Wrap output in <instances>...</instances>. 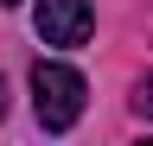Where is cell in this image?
<instances>
[{
    "label": "cell",
    "mask_w": 153,
    "mask_h": 146,
    "mask_svg": "<svg viewBox=\"0 0 153 146\" xmlns=\"http://www.w3.org/2000/svg\"><path fill=\"white\" fill-rule=\"evenodd\" d=\"M0 114H7V83H0Z\"/></svg>",
    "instance_id": "obj_4"
},
{
    "label": "cell",
    "mask_w": 153,
    "mask_h": 146,
    "mask_svg": "<svg viewBox=\"0 0 153 146\" xmlns=\"http://www.w3.org/2000/svg\"><path fill=\"white\" fill-rule=\"evenodd\" d=\"M32 26H38L45 45H83L89 26H96V13H89V0H38Z\"/></svg>",
    "instance_id": "obj_2"
},
{
    "label": "cell",
    "mask_w": 153,
    "mask_h": 146,
    "mask_svg": "<svg viewBox=\"0 0 153 146\" xmlns=\"http://www.w3.org/2000/svg\"><path fill=\"white\" fill-rule=\"evenodd\" d=\"M0 7H19V0H0Z\"/></svg>",
    "instance_id": "obj_5"
},
{
    "label": "cell",
    "mask_w": 153,
    "mask_h": 146,
    "mask_svg": "<svg viewBox=\"0 0 153 146\" xmlns=\"http://www.w3.org/2000/svg\"><path fill=\"white\" fill-rule=\"evenodd\" d=\"M134 108H140V114H147V121H153V76H147V83H140V95H134Z\"/></svg>",
    "instance_id": "obj_3"
},
{
    "label": "cell",
    "mask_w": 153,
    "mask_h": 146,
    "mask_svg": "<svg viewBox=\"0 0 153 146\" xmlns=\"http://www.w3.org/2000/svg\"><path fill=\"white\" fill-rule=\"evenodd\" d=\"M32 108L38 121L51 127V134H64V127H76V114H83V76H76L70 64H32Z\"/></svg>",
    "instance_id": "obj_1"
}]
</instances>
